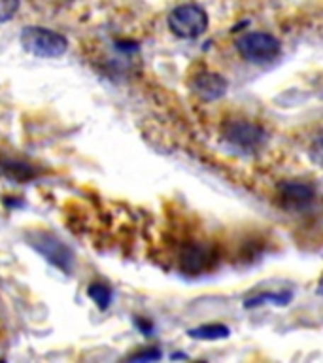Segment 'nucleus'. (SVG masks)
Listing matches in <instances>:
<instances>
[{
	"label": "nucleus",
	"instance_id": "obj_1",
	"mask_svg": "<svg viewBox=\"0 0 323 363\" xmlns=\"http://www.w3.org/2000/svg\"><path fill=\"white\" fill-rule=\"evenodd\" d=\"M23 50L36 57L53 59L67 53L68 40L62 34L44 27H27L21 33Z\"/></svg>",
	"mask_w": 323,
	"mask_h": 363
},
{
	"label": "nucleus",
	"instance_id": "obj_2",
	"mask_svg": "<svg viewBox=\"0 0 323 363\" xmlns=\"http://www.w3.org/2000/svg\"><path fill=\"white\" fill-rule=\"evenodd\" d=\"M169 27L176 36L193 40L206 30V27H208V16H206V11L200 6L181 4L170 11Z\"/></svg>",
	"mask_w": 323,
	"mask_h": 363
},
{
	"label": "nucleus",
	"instance_id": "obj_3",
	"mask_svg": "<svg viewBox=\"0 0 323 363\" xmlns=\"http://www.w3.org/2000/svg\"><path fill=\"white\" fill-rule=\"evenodd\" d=\"M238 53L249 62H271L280 55V42L268 33H248L237 40Z\"/></svg>",
	"mask_w": 323,
	"mask_h": 363
},
{
	"label": "nucleus",
	"instance_id": "obj_4",
	"mask_svg": "<svg viewBox=\"0 0 323 363\" xmlns=\"http://www.w3.org/2000/svg\"><path fill=\"white\" fill-rule=\"evenodd\" d=\"M30 244L44 255L45 259L53 263L57 269L64 272H70L74 267V254L67 244L59 240L50 233H34L30 237Z\"/></svg>",
	"mask_w": 323,
	"mask_h": 363
},
{
	"label": "nucleus",
	"instance_id": "obj_5",
	"mask_svg": "<svg viewBox=\"0 0 323 363\" xmlns=\"http://www.w3.org/2000/svg\"><path fill=\"white\" fill-rule=\"evenodd\" d=\"M223 135L232 146L242 147V150H257L266 140V133L261 129L259 125L244 121V119L227 123Z\"/></svg>",
	"mask_w": 323,
	"mask_h": 363
},
{
	"label": "nucleus",
	"instance_id": "obj_6",
	"mask_svg": "<svg viewBox=\"0 0 323 363\" xmlns=\"http://www.w3.org/2000/svg\"><path fill=\"white\" fill-rule=\"evenodd\" d=\"M191 87L195 91V95L200 96L203 101H215V99L225 95L229 84L221 74L203 72L193 78Z\"/></svg>",
	"mask_w": 323,
	"mask_h": 363
},
{
	"label": "nucleus",
	"instance_id": "obj_7",
	"mask_svg": "<svg viewBox=\"0 0 323 363\" xmlns=\"http://www.w3.org/2000/svg\"><path fill=\"white\" fill-rule=\"evenodd\" d=\"M280 195H282L283 203L291 208H305L314 201L316 191H314V187L302 184V182H285L280 186Z\"/></svg>",
	"mask_w": 323,
	"mask_h": 363
},
{
	"label": "nucleus",
	"instance_id": "obj_8",
	"mask_svg": "<svg viewBox=\"0 0 323 363\" xmlns=\"http://www.w3.org/2000/svg\"><path fill=\"white\" fill-rule=\"evenodd\" d=\"M210 263H212V252L200 244L187 246L180 257L181 269L186 272H191V274H197V272L208 269Z\"/></svg>",
	"mask_w": 323,
	"mask_h": 363
},
{
	"label": "nucleus",
	"instance_id": "obj_9",
	"mask_svg": "<svg viewBox=\"0 0 323 363\" xmlns=\"http://www.w3.org/2000/svg\"><path fill=\"white\" fill-rule=\"evenodd\" d=\"M229 328L223 325V323H206V325H200V328L189 329L187 335L191 337V339H198V340H220V339H227L229 337Z\"/></svg>",
	"mask_w": 323,
	"mask_h": 363
},
{
	"label": "nucleus",
	"instance_id": "obj_10",
	"mask_svg": "<svg viewBox=\"0 0 323 363\" xmlns=\"http://www.w3.org/2000/svg\"><path fill=\"white\" fill-rule=\"evenodd\" d=\"M87 295H89L91 299L95 301L96 306L98 308H108L110 303H112V289L108 288L106 284H91L89 288H87Z\"/></svg>",
	"mask_w": 323,
	"mask_h": 363
},
{
	"label": "nucleus",
	"instance_id": "obj_11",
	"mask_svg": "<svg viewBox=\"0 0 323 363\" xmlns=\"http://www.w3.org/2000/svg\"><path fill=\"white\" fill-rule=\"evenodd\" d=\"M291 301V294H259L246 301V308H254L263 303H272V305H288Z\"/></svg>",
	"mask_w": 323,
	"mask_h": 363
},
{
	"label": "nucleus",
	"instance_id": "obj_12",
	"mask_svg": "<svg viewBox=\"0 0 323 363\" xmlns=\"http://www.w3.org/2000/svg\"><path fill=\"white\" fill-rule=\"evenodd\" d=\"M19 10V0H0V23L10 21Z\"/></svg>",
	"mask_w": 323,
	"mask_h": 363
},
{
	"label": "nucleus",
	"instance_id": "obj_13",
	"mask_svg": "<svg viewBox=\"0 0 323 363\" xmlns=\"http://www.w3.org/2000/svg\"><path fill=\"white\" fill-rule=\"evenodd\" d=\"M308 155H310V159L317 164V167H322L323 169V136L322 138H317V140L312 144Z\"/></svg>",
	"mask_w": 323,
	"mask_h": 363
},
{
	"label": "nucleus",
	"instance_id": "obj_14",
	"mask_svg": "<svg viewBox=\"0 0 323 363\" xmlns=\"http://www.w3.org/2000/svg\"><path fill=\"white\" fill-rule=\"evenodd\" d=\"M161 357V352L157 350H147V352H138L135 356H130L129 359L132 362H153V359H159Z\"/></svg>",
	"mask_w": 323,
	"mask_h": 363
},
{
	"label": "nucleus",
	"instance_id": "obj_15",
	"mask_svg": "<svg viewBox=\"0 0 323 363\" xmlns=\"http://www.w3.org/2000/svg\"><path fill=\"white\" fill-rule=\"evenodd\" d=\"M136 323H138V328H140L142 331H144V333L149 335V331H152V325H149V323H144V322H142V320H138V322H136Z\"/></svg>",
	"mask_w": 323,
	"mask_h": 363
},
{
	"label": "nucleus",
	"instance_id": "obj_16",
	"mask_svg": "<svg viewBox=\"0 0 323 363\" xmlns=\"http://www.w3.org/2000/svg\"><path fill=\"white\" fill-rule=\"evenodd\" d=\"M317 295H322L323 297V278H322V282H319V286H317Z\"/></svg>",
	"mask_w": 323,
	"mask_h": 363
}]
</instances>
